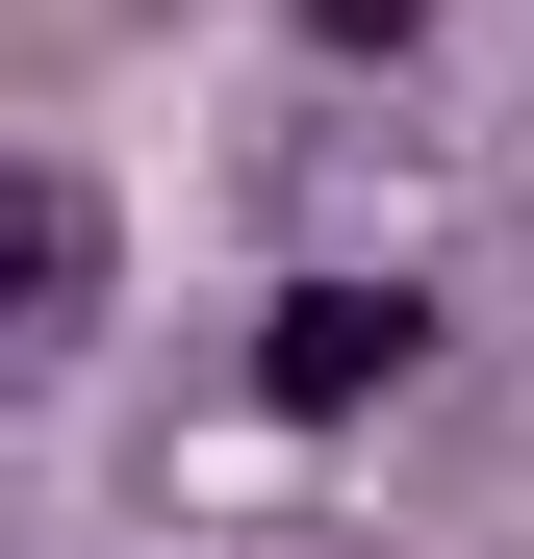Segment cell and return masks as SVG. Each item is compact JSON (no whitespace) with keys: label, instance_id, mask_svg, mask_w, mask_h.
<instances>
[{"label":"cell","instance_id":"cell-1","mask_svg":"<svg viewBox=\"0 0 534 559\" xmlns=\"http://www.w3.org/2000/svg\"><path fill=\"white\" fill-rule=\"evenodd\" d=\"M103 178H76V153H0V382H51V356L76 331H103Z\"/></svg>","mask_w":534,"mask_h":559},{"label":"cell","instance_id":"cell-2","mask_svg":"<svg viewBox=\"0 0 534 559\" xmlns=\"http://www.w3.org/2000/svg\"><path fill=\"white\" fill-rule=\"evenodd\" d=\"M407 356H432V306H407V280H306V306L254 331V407H382Z\"/></svg>","mask_w":534,"mask_h":559},{"label":"cell","instance_id":"cell-3","mask_svg":"<svg viewBox=\"0 0 534 559\" xmlns=\"http://www.w3.org/2000/svg\"><path fill=\"white\" fill-rule=\"evenodd\" d=\"M432 26V0H306V51H407Z\"/></svg>","mask_w":534,"mask_h":559}]
</instances>
